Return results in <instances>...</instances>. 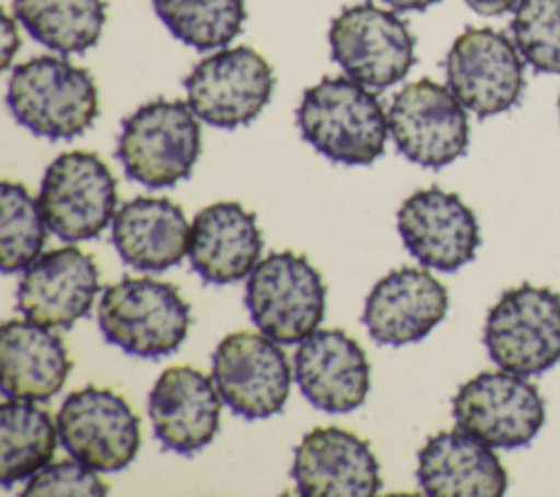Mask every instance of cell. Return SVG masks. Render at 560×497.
I'll return each instance as SVG.
<instances>
[{
  "label": "cell",
  "instance_id": "cell-1",
  "mask_svg": "<svg viewBox=\"0 0 560 497\" xmlns=\"http://www.w3.org/2000/svg\"><path fill=\"white\" fill-rule=\"evenodd\" d=\"M302 138L346 166H365L383 155L387 114L374 90L350 77H324L304 90L295 112Z\"/></svg>",
  "mask_w": 560,
  "mask_h": 497
},
{
  "label": "cell",
  "instance_id": "cell-2",
  "mask_svg": "<svg viewBox=\"0 0 560 497\" xmlns=\"http://www.w3.org/2000/svg\"><path fill=\"white\" fill-rule=\"evenodd\" d=\"M7 105L35 136L70 140L88 131L98 116V90L85 68L63 57L39 55L13 68Z\"/></svg>",
  "mask_w": 560,
  "mask_h": 497
},
{
  "label": "cell",
  "instance_id": "cell-3",
  "mask_svg": "<svg viewBox=\"0 0 560 497\" xmlns=\"http://www.w3.org/2000/svg\"><path fill=\"white\" fill-rule=\"evenodd\" d=\"M199 153V116L188 101L177 99L140 105L125 118L116 147L127 177L147 188H168L186 180Z\"/></svg>",
  "mask_w": 560,
  "mask_h": 497
},
{
  "label": "cell",
  "instance_id": "cell-4",
  "mask_svg": "<svg viewBox=\"0 0 560 497\" xmlns=\"http://www.w3.org/2000/svg\"><path fill=\"white\" fill-rule=\"evenodd\" d=\"M96 317L112 346L133 357L158 359L186 339L190 307L171 282L127 276L105 287Z\"/></svg>",
  "mask_w": 560,
  "mask_h": 497
},
{
  "label": "cell",
  "instance_id": "cell-5",
  "mask_svg": "<svg viewBox=\"0 0 560 497\" xmlns=\"http://www.w3.org/2000/svg\"><path fill=\"white\" fill-rule=\"evenodd\" d=\"M245 307L260 333L282 346L300 344L324 317L326 285L306 256L273 252L247 276Z\"/></svg>",
  "mask_w": 560,
  "mask_h": 497
},
{
  "label": "cell",
  "instance_id": "cell-6",
  "mask_svg": "<svg viewBox=\"0 0 560 497\" xmlns=\"http://www.w3.org/2000/svg\"><path fill=\"white\" fill-rule=\"evenodd\" d=\"M483 344L490 359L523 377L560 363V293L523 282L501 293L488 311Z\"/></svg>",
  "mask_w": 560,
  "mask_h": 497
},
{
  "label": "cell",
  "instance_id": "cell-7",
  "mask_svg": "<svg viewBox=\"0 0 560 497\" xmlns=\"http://www.w3.org/2000/svg\"><path fill=\"white\" fill-rule=\"evenodd\" d=\"M330 57L357 83L378 92L400 83L416 63V37L394 11L374 2L346 7L328 31Z\"/></svg>",
  "mask_w": 560,
  "mask_h": 497
},
{
  "label": "cell",
  "instance_id": "cell-8",
  "mask_svg": "<svg viewBox=\"0 0 560 497\" xmlns=\"http://www.w3.org/2000/svg\"><path fill=\"white\" fill-rule=\"evenodd\" d=\"M37 201L55 236L68 243L90 241L116 217V177L96 153L66 151L48 164Z\"/></svg>",
  "mask_w": 560,
  "mask_h": 497
},
{
  "label": "cell",
  "instance_id": "cell-9",
  "mask_svg": "<svg viewBox=\"0 0 560 497\" xmlns=\"http://www.w3.org/2000/svg\"><path fill=\"white\" fill-rule=\"evenodd\" d=\"M276 77L269 61L252 46L219 48L184 79L192 112L219 129L252 123L269 103Z\"/></svg>",
  "mask_w": 560,
  "mask_h": 497
},
{
  "label": "cell",
  "instance_id": "cell-10",
  "mask_svg": "<svg viewBox=\"0 0 560 497\" xmlns=\"http://www.w3.org/2000/svg\"><path fill=\"white\" fill-rule=\"evenodd\" d=\"M453 418L459 429L494 449H518L540 431L545 401L523 374L483 370L453 396Z\"/></svg>",
  "mask_w": 560,
  "mask_h": 497
},
{
  "label": "cell",
  "instance_id": "cell-11",
  "mask_svg": "<svg viewBox=\"0 0 560 497\" xmlns=\"http://www.w3.org/2000/svg\"><path fill=\"white\" fill-rule=\"evenodd\" d=\"M396 149L424 169H442L468 149V116L457 96L433 79L398 90L387 109Z\"/></svg>",
  "mask_w": 560,
  "mask_h": 497
},
{
  "label": "cell",
  "instance_id": "cell-12",
  "mask_svg": "<svg viewBox=\"0 0 560 497\" xmlns=\"http://www.w3.org/2000/svg\"><path fill=\"white\" fill-rule=\"evenodd\" d=\"M282 344L265 333L236 331L212 352V381L223 403L245 420L282 412L291 390V363Z\"/></svg>",
  "mask_w": 560,
  "mask_h": 497
},
{
  "label": "cell",
  "instance_id": "cell-13",
  "mask_svg": "<svg viewBox=\"0 0 560 497\" xmlns=\"http://www.w3.org/2000/svg\"><path fill=\"white\" fill-rule=\"evenodd\" d=\"M57 427L66 451L98 473L127 469L140 451V418L107 388L74 390L57 412Z\"/></svg>",
  "mask_w": 560,
  "mask_h": 497
},
{
  "label": "cell",
  "instance_id": "cell-14",
  "mask_svg": "<svg viewBox=\"0 0 560 497\" xmlns=\"http://www.w3.org/2000/svg\"><path fill=\"white\" fill-rule=\"evenodd\" d=\"M446 83L457 101L488 118L514 107L525 90L516 44L494 28L468 26L446 53Z\"/></svg>",
  "mask_w": 560,
  "mask_h": 497
},
{
  "label": "cell",
  "instance_id": "cell-15",
  "mask_svg": "<svg viewBox=\"0 0 560 497\" xmlns=\"http://www.w3.org/2000/svg\"><path fill=\"white\" fill-rule=\"evenodd\" d=\"M396 221L409 254L438 271H457L475 258L481 243L475 212L459 195L435 186L411 193Z\"/></svg>",
  "mask_w": 560,
  "mask_h": 497
},
{
  "label": "cell",
  "instance_id": "cell-16",
  "mask_svg": "<svg viewBox=\"0 0 560 497\" xmlns=\"http://www.w3.org/2000/svg\"><path fill=\"white\" fill-rule=\"evenodd\" d=\"M291 477L304 497H372L381 466L370 444L341 427H317L295 447Z\"/></svg>",
  "mask_w": 560,
  "mask_h": 497
},
{
  "label": "cell",
  "instance_id": "cell-17",
  "mask_svg": "<svg viewBox=\"0 0 560 497\" xmlns=\"http://www.w3.org/2000/svg\"><path fill=\"white\" fill-rule=\"evenodd\" d=\"M98 267L79 247L66 245L39 254L18 287V309L35 324L70 328L85 317L101 289Z\"/></svg>",
  "mask_w": 560,
  "mask_h": 497
},
{
  "label": "cell",
  "instance_id": "cell-18",
  "mask_svg": "<svg viewBox=\"0 0 560 497\" xmlns=\"http://www.w3.org/2000/svg\"><path fill=\"white\" fill-rule=\"evenodd\" d=\"M293 377L304 398L328 414L357 409L370 392V363L354 337L341 328H317L293 355Z\"/></svg>",
  "mask_w": 560,
  "mask_h": 497
},
{
  "label": "cell",
  "instance_id": "cell-19",
  "mask_svg": "<svg viewBox=\"0 0 560 497\" xmlns=\"http://www.w3.org/2000/svg\"><path fill=\"white\" fill-rule=\"evenodd\" d=\"M446 287L420 267H398L368 293L363 324L383 346H407L427 337L446 315Z\"/></svg>",
  "mask_w": 560,
  "mask_h": 497
},
{
  "label": "cell",
  "instance_id": "cell-20",
  "mask_svg": "<svg viewBox=\"0 0 560 497\" xmlns=\"http://www.w3.org/2000/svg\"><path fill=\"white\" fill-rule=\"evenodd\" d=\"M221 394L201 370L192 366L166 368L151 394L149 416L160 444L179 455L208 447L221 420Z\"/></svg>",
  "mask_w": 560,
  "mask_h": 497
},
{
  "label": "cell",
  "instance_id": "cell-21",
  "mask_svg": "<svg viewBox=\"0 0 560 497\" xmlns=\"http://www.w3.org/2000/svg\"><path fill=\"white\" fill-rule=\"evenodd\" d=\"M262 252L256 215L238 201H217L201 208L190 226L188 258L201 280L238 282L252 274Z\"/></svg>",
  "mask_w": 560,
  "mask_h": 497
},
{
  "label": "cell",
  "instance_id": "cell-22",
  "mask_svg": "<svg viewBox=\"0 0 560 497\" xmlns=\"http://www.w3.org/2000/svg\"><path fill=\"white\" fill-rule=\"evenodd\" d=\"M416 477L431 497H499L508 488V473L492 447L459 427L424 442Z\"/></svg>",
  "mask_w": 560,
  "mask_h": 497
},
{
  "label": "cell",
  "instance_id": "cell-23",
  "mask_svg": "<svg viewBox=\"0 0 560 497\" xmlns=\"http://www.w3.org/2000/svg\"><path fill=\"white\" fill-rule=\"evenodd\" d=\"M2 394L20 401H48L66 383L72 361L59 335L31 320H9L0 331Z\"/></svg>",
  "mask_w": 560,
  "mask_h": 497
},
{
  "label": "cell",
  "instance_id": "cell-24",
  "mask_svg": "<svg viewBox=\"0 0 560 497\" xmlns=\"http://www.w3.org/2000/svg\"><path fill=\"white\" fill-rule=\"evenodd\" d=\"M190 226L166 197H136L116 210L112 243L120 258L142 271H164L188 254Z\"/></svg>",
  "mask_w": 560,
  "mask_h": 497
},
{
  "label": "cell",
  "instance_id": "cell-25",
  "mask_svg": "<svg viewBox=\"0 0 560 497\" xmlns=\"http://www.w3.org/2000/svg\"><path fill=\"white\" fill-rule=\"evenodd\" d=\"M59 427L35 401L4 398L0 405V484L35 475L46 466L57 449Z\"/></svg>",
  "mask_w": 560,
  "mask_h": 497
},
{
  "label": "cell",
  "instance_id": "cell-26",
  "mask_svg": "<svg viewBox=\"0 0 560 497\" xmlns=\"http://www.w3.org/2000/svg\"><path fill=\"white\" fill-rule=\"evenodd\" d=\"M13 13L35 42L61 55L96 46L107 20L103 0H13Z\"/></svg>",
  "mask_w": 560,
  "mask_h": 497
},
{
  "label": "cell",
  "instance_id": "cell-27",
  "mask_svg": "<svg viewBox=\"0 0 560 497\" xmlns=\"http://www.w3.org/2000/svg\"><path fill=\"white\" fill-rule=\"evenodd\" d=\"M153 11L173 37L199 53L228 46L247 18L245 0H153Z\"/></svg>",
  "mask_w": 560,
  "mask_h": 497
},
{
  "label": "cell",
  "instance_id": "cell-28",
  "mask_svg": "<svg viewBox=\"0 0 560 497\" xmlns=\"http://www.w3.org/2000/svg\"><path fill=\"white\" fill-rule=\"evenodd\" d=\"M0 267L2 274L26 269L46 243V219L24 184H0Z\"/></svg>",
  "mask_w": 560,
  "mask_h": 497
},
{
  "label": "cell",
  "instance_id": "cell-29",
  "mask_svg": "<svg viewBox=\"0 0 560 497\" xmlns=\"http://www.w3.org/2000/svg\"><path fill=\"white\" fill-rule=\"evenodd\" d=\"M510 28L534 70L560 74V0H521Z\"/></svg>",
  "mask_w": 560,
  "mask_h": 497
},
{
  "label": "cell",
  "instance_id": "cell-30",
  "mask_svg": "<svg viewBox=\"0 0 560 497\" xmlns=\"http://www.w3.org/2000/svg\"><path fill=\"white\" fill-rule=\"evenodd\" d=\"M98 471L74 460H61L42 466L28 477L24 497H50V495H107V484L96 475Z\"/></svg>",
  "mask_w": 560,
  "mask_h": 497
},
{
  "label": "cell",
  "instance_id": "cell-31",
  "mask_svg": "<svg viewBox=\"0 0 560 497\" xmlns=\"http://www.w3.org/2000/svg\"><path fill=\"white\" fill-rule=\"evenodd\" d=\"M20 48V35H18V26L15 20L2 11V68L11 66L13 55Z\"/></svg>",
  "mask_w": 560,
  "mask_h": 497
},
{
  "label": "cell",
  "instance_id": "cell-32",
  "mask_svg": "<svg viewBox=\"0 0 560 497\" xmlns=\"http://www.w3.org/2000/svg\"><path fill=\"white\" fill-rule=\"evenodd\" d=\"M479 15H503L514 11L521 0H464Z\"/></svg>",
  "mask_w": 560,
  "mask_h": 497
},
{
  "label": "cell",
  "instance_id": "cell-33",
  "mask_svg": "<svg viewBox=\"0 0 560 497\" xmlns=\"http://www.w3.org/2000/svg\"><path fill=\"white\" fill-rule=\"evenodd\" d=\"M383 2L389 4L394 11H424L440 0H383Z\"/></svg>",
  "mask_w": 560,
  "mask_h": 497
},
{
  "label": "cell",
  "instance_id": "cell-34",
  "mask_svg": "<svg viewBox=\"0 0 560 497\" xmlns=\"http://www.w3.org/2000/svg\"><path fill=\"white\" fill-rule=\"evenodd\" d=\"M558 107H560V99H558Z\"/></svg>",
  "mask_w": 560,
  "mask_h": 497
}]
</instances>
